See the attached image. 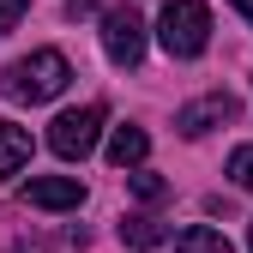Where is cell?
Listing matches in <instances>:
<instances>
[{"label": "cell", "instance_id": "ba28073f", "mask_svg": "<svg viewBox=\"0 0 253 253\" xmlns=\"http://www.w3.org/2000/svg\"><path fill=\"white\" fill-rule=\"evenodd\" d=\"M24 163H30V133L12 126V121H0V175H18Z\"/></svg>", "mask_w": 253, "mask_h": 253}, {"label": "cell", "instance_id": "3957f363", "mask_svg": "<svg viewBox=\"0 0 253 253\" xmlns=\"http://www.w3.org/2000/svg\"><path fill=\"white\" fill-rule=\"evenodd\" d=\"M97 133H103V103H84V109L54 115V126H48V145H54V157L79 163V157H90V151H97Z\"/></svg>", "mask_w": 253, "mask_h": 253}, {"label": "cell", "instance_id": "2e32d148", "mask_svg": "<svg viewBox=\"0 0 253 253\" xmlns=\"http://www.w3.org/2000/svg\"><path fill=\"white\" fill-rule=\"evenodd\" d=\"M235 6H241V18H247V24H253V0H235Z\"/></svg>", "mask_w": 253, "mask_h": 253}, {"label": "cell", "instance_id": "277c9868", "mask_svg": "<svg viewBox=\"0 0 253 253\" xmlns=\"http://www.w3.org/2000/svg\"><path fill=\"white\" fill-rule=\"evenodd\" d=\"M103 48H109L115 67H139V60H145V24H139L133 6L103 12Z\"/></svg>", "mask_w": 253, "mask_h": 253}, {"label": "cell", "instance_id": "30bf717a", "mask_svg": "<svg viewBox=\"0 0 253 253\" xmlns=\"http://www.w3.org/2000/svg\"><path fill=\"white\" fill-rule=\"evenodd\" d=\"M121 241L126 247H157V241H163V223H157V217H126V223H121Z\"/></svg>", "mask_w": 253, "mask_h": 253}, {"label": "cell", "instance_id": "7c38bea8", "mask_svg": "<svg viewBox=\"0 0 253 253\" xmlns=\"http://www.w3.org/2000/svg\"><path fill=\"white\" fill-rule=\"evenodd\" d=\"M229 175H235V187H247V193H253V145H241V151L229 157Z\"/></svg>", "mask_w": 253, "mask_h": 253}, {"label": "cell", "instance_id": "9c48e42d", "mask_svg": "<svg viewBox=\"0 0 253 253\" xmlns=\"http://www.w3.org/2000/svg\"><path fill=\"white\" fill-rule=\"evenodd\" d=\"M175 253H235L217 229H205V223H187L181 235H175Z\"/></svg>", "mask_w": 253, "mask_h": 253}, {"label": "cell", "instance_id": "e0dca14e", "mask_svg": "<svg viewBox=\"0 0 253 253\" xmlns=\"http://www.w3.org/2000/svg\"><path fill=\"white\" fill-rule=\"evenodd\" d=\"M247 247H253V229H247Z\"/></svg>", "mask_w": 253, "mask_h": 253}, {"label": "cell", "instance_id": "7a4b0ae2", "mask_svg": "<svg viewBox=\"0 0 253 253\" xmlns=\"http://www.w3.org/2000/svg\"><path fill=\"white\" fill-rule=\"evenodd\" d=\"M157 42H163L175 60L205 54V42H211V12H205V0H169V6L157 12Z\"/></svg>", "mask_w": 253, "mask_h": 253}, {"label": "cell", "instance_id": "9a60e30c", "mask_svg": "<svg viewBox=\"0 0 253 253\" xmlns=\"http://www.w3.org/2000/svg\"><path fill=\"white\" fill-rule=\"evenodd\" d=\"M12 253H48V241H18Z\"/></svg>", "mask_w": 253, "mask_h": 253}, {"label": "cell", "instance_id": "8fae6325", "mask_svg": "<svg viewBox=\"0 0 253 253\" xmlns=\"http://www.w3.org/2000/svg\"><path fill=\"white\" fill-rule=\"evenodd\" d=\"M126 187H133L139 199H163V193H169V181H163V175H151V169H133V175H126Z\"/></svg>", "mask_w": 253, "mask_h": 253}, {"label": "cell", "instance_id": "6da1fadb", "mask_svg": "<svg viewBox=\"0 0 253 253\" xmlns=\"http://www.w3.org/2000/svg\"><path fill=\"white\" fill-rule=\"evenodd\" d=\"M67 79H73L67 54L60 48H37V54H24V60H12L0 73V90H6V103H48V97L67 90Z\"/></svg>", "mask_w": 253, "mask_h": 253}, {"label": "cell", "instance_id": "5bb4252c", "mask_svg": "<svg viewBox=\"0 0 253 253\" xmlns=\"http://www.w3.org/2000/svg\"><path fill=\"white\" fill-rule=\"evenodd\" d=\"M84 12H97V0H67V18H84Z\"/></svg>", "mask_w": 253, "mask_h": 253}, {"label": "cell", "instance_id": "4fadbf2b", "mask_svg": "<svg viewBox=\"0 0 253 253\" xmlns=\"http://www.w3.org/2000/svg\"><path fill=\"white\" fill-rule=\"evenodd\" d=\"M18 18H24V0H0V37L18 30Z\"/></svg>", "mask_w": 253, "mask_h": 253}, {"label": "cell", "instance_id": "5b68a950", "mask_svg": "<svg viewBox=\"0 0 253 253\" xmlns=\"http://www.w3.org/2000/svg\"><path fill=\"white\" fill-rule=\"evenodd\" d=\"M24 205H37V211H79L84 187L73 175H30L24 181Z\"/></svg>", "mask_w": 253, "mask_h": 253}, {"label": "cell", "instance_id": "8992f818", "mask_svg": "<svg viewBox=\"0 0 253 253\" xmlns=\"http://www.w3.org/2000/svg\"><path fill=\"white\" fill-rule=\"evenodd\" d=\"M223 121H235V97H229V90H211V97H199V103H187V109L175 115V126H181V139H205L211 126H223Z\"/></svg>", "mask_w": 253, "mask_h": 253}, {"label": "cell", "instance_id": "52a82bcc", "mask_svg": "<svg viewBox=\"0 0 253 253\" xmlns=\"http://www.w3.org/2000/svg\"><path fill=\"white\" fill-rule=\"evenodd\" d=\"M145 151H151L145 126H115V139H109V163H115V169H139Z\"/></svg>", "mask_w": 253, "mask_h": 253}]
</instances>
